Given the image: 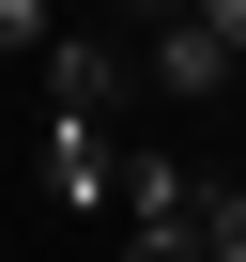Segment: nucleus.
I'll return each mask as SVG.
<instances>
[{
	"mask_svg": "<svg viewBox=\"0 0 246 262\" xmlns=\"http://www.w3.org/2000/svg\"><path fill=\"white\" fill-rule=\"evenodd\" d=\"M46 108H62V123H108V108H123V47H108V31H62V47H46Z\"/></svg>",
	"mask_w": 246,
	"mask_h": 262,
	"instance_id": "nucleus-1",
	"label": "nucleus"
},
{
	"mask_svg": "<svg viewBox=\"0 0 246 262\" xmlns=\"http://www.w3.org/2000/svg\"><path fill=\"white\" fill-rule=\"evenodd\" d=\"M200 201H215V185H200L185 155H139V170H123V216H139V231H200Z\"/></svg>",
	"mask_w": 246,
	"mask_h": 262,
	"instance_id": "nucleus-2",
	"label": "nucleus"
},
{
	"mask_svg": "<svg viewBox=\"0 0 246 262\" xmlns=\"http://www.w3.org/2000/svg\"><path fill=\"white\" fill-rule=\"evenodd\" d=\"M231 77H246V62H231L200 16H169V31H154V93H185V108H200V93H231Z\"/></svg>",
	"mask_w": 246,
	"mask_h": 262,
	"instance_id": "nucleus-3",
	"label": "nucleus"
},
{
	"mask_svg": "<svg viewBox=\"0 0 246 262\" xmlns=\"http://www.w3.org/2000/svg\"><path fill=\"white\" fill-rule=\"evenodd\" d=\"M46 185L92 216V201H123V170H108V123H46Z\"/></svg>",
	"mask_w": 246,
	"mask_h": 262,
	"instance_id": "nucleus-4",
	"label": "nucleus"
},
{
	"mask_svg": "<svg viewBox=\"0 0 246 262\" xmlns=\"http://www.w3.org/2000/svg\"><path fill=\"white\" fill-rule=\"evenodd\" d=\"M62 47V0H0V62H46Z\"/></svg>",
	"mask_w": 246,
	"mask_h": 262,
	"instance_id": "nucleus-5",
	"label": "nucleus"
},
{
	"mask_svg": "<svg viewBox=\"0 0 246 262\" xmlns=\"http://www.w3.org/2000/svg\"><path fill=\"white\" fill-rule=\"evenodd\" d=\"M200 262H246V185H215V201H200Z\"/></svg>",
	"mask_w": 246,
	"mask_h": 262,
	"instance_id": "nucleus-6",
	"label": "nucleus"
},
{
	"mask_svg": "<svg viewBox=\"0 0 246 262\" xmlns=\"http://www.w3.org/2000/svg\"><path fill=\"white\" fill-rule=\"evenodd\" d=\"M200 31H215V47H231V62H246V0H200Z\"/></svg>",
	"mask_w": 246,
	"mask_h": 262,
	"instance_id": "nucleus-7",
	"label": "nucleus"
},
{
	"mask_svg": "<svg viewBox=\"0 0 246 262\" xmlns=\"http://www.w3.org/2000/svg\"><path fill=\"white\" fill-rule=\"evenodd\" d=\"M123 262H200V231H139V247H123Z\"/></svg>",
	"mask_w": 246,
	"mask_h": 262,
	"instance_id": "nucleus-8",
	"label": "nucleus"
},
{
	"mask_svg": "<svg viewBox=\"0 0 246 262\" xmlns=\"http://www.w3.org/2000/svg\"><path fill=\"white\" fill-rule=\"evenodd\" d=\"M139 16H154V31H169V16H200V0H139Z\"/></svg>",
	"mask_w": 246,
	"mask_h": 262,
	"instance_id": "nucleus-9",
	"label": "nucleus"
}]
</instances>
